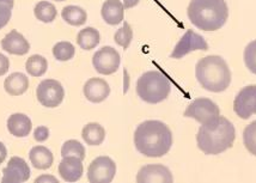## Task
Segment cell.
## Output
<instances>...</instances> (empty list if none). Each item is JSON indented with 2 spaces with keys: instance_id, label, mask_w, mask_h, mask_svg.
I'll return each instance as SVG.
<instances>
[{
  "instance_id": "obj_9",
  "label": "cell",
  "mask_w": 256,
  "mask_h": 183,
  "mask_svg": "<svg viewBox=\"0 0 256 183\" xmlns=\"http://www.w3.org/2000/svg\"><path fill=\"white\" fill-rule=\"evenodd\" d=\"M120 54L110 46L102 47L92 56V65L95 70L104 76H110L116 72L120 67Z\"/></svg>"
},
{
  "instance_id": "obj_27",
  "label": "cell",
  "mask_w": 256,
  "mask_h": 183,
  "mask_svg": "<svg viewBox=\"0 0 256 183\" xmlns=\"http://www.w3.org/2000/svg\"><path fill=\"white\" fill-rule=\"evenodd\" d=\"M62 156L67 157V156H74V157L80 158L82 160L85 158V148L82 145L78 140H67L62 148Z\"/></svg>"
},
{
  "instance_id": "obj_16",
  "label": "cell",
  "mask_w": 256,
  "mask_h": 183,
  "mask_svg": "<svg viewBox=\"0 0 256 183\" xmlns=\"http://www.w3.org/2000/svg\"><path fill=\"white\" fill-rule=\"evenodd\" d=\"M2 48L14 56H26L30 50V44L22 34L18 32L17 30H11L2 40Z\"/></svg>"
},
{
  "instance_id": "obj_3",
  "label": "cell",
  "mask_w": 256,
  "mask_h": 183,
  "mask_svg": "<svg viewBox=\"0 0 256 183\" xmlns=\"http://www.w3.org/2000/svg\"><path fill=\"white\" fill-rule=\"evenodd\" d=\"M190 23L204 32H217L228 17L225 0H192L187 10Z\"/></svg>"
},
{
  "instance_id": "obj_24",
  "label": "cell",
  "mask_w": 256,
  "mask_h": 183,
  "mask_svg": "<svg viewBox=\"0 0 256 183\" xmlns=\"http://www.w3.org/2000/svg\"><path fill=\"white\" fill-rule=\"evenodd\" d=\"M26 70L32 77H42L48 70V61L44 56L35 54L26 60Z\"/></svg>"
},
{
  "instance_id": "obj_4",
  "label": "cell",
  "mask_w": 256,
  "mask_h": 183,
  "mask_svg": "<svg viewBox=\"0 0 256 183\" xmlns=\"http://www.w3.org/2000/svg\"><path fill=\"white\" fill-rule=\"evenodd\" d=\"M195 77L201 86L211 92H223L231 83V71L226 61L219 56H208L195 66Z\"/></svg>"
},
{
  "instance_id": "obj_25",
  "label": "cell",
  "mask_w": 256,
  "mask_h": 183,
  "mask_svg": "<svg viewBox=\"0 0 256 183\" xmlns=\"http://www.w3.org/2000/svg\"><path fill=\"white\" fill-rule=\"evenodd\" d=\"M34 14L38 20L44 23H50L56 18L58 11L52 2H40L34 8Z\"/></svg>"
},
{
  "instance_id": "obj_1",
  "label": "cell",
  "mask_w": 256,
  "mask_h": 183,
  "mask_svg": "<svg viewBox=\"0 0 256 183\" xmlns=\"http://www.w3.org/2000/svg\"><path fill=\"white\" fill-rule=\"evenodd\" d=\"M134 145L136 151L145 157H163L172 146V133L164 122L144 121L134 132Z\"/></svg>"
},
{
  "instance_id": "obj_28",
  "label": "cell",
  "mask_w": 256,
  "mask_h": 183,
  "mask_svg": "<svg viewBox=\"0 0 256 183\" xmlns=\"http://www.w3.org/2000/svg\"><path fill=\"white\" fill-rule=\"evenodd\" d=\"M243 144L252 156H256V120L243 130Z\"/></svg>"
},
{
  "instance_id": "obj_20",
  "label": "cell",
  "mask_w": 256,
  "mask_h": 183,
  "mask_svg": "<svg viewBox=\"0 0 256 183\" xmlns=\"http://www.w3.org/2000/svg\"><path fill=\"white\" fill-rule=\"evenodd\" d=\"M29 158L32 166L38 170L50 169L54 160L52 151L48 150L44 146H35V148H32L30 150Z\"/></svg>"
},
{
  "instance_id": "obj_7",
  "label": "cell",
  "mask_w": 256,
  "mask_h": 183,
  "mask_svg": "<svg viewBox=\"0 0 256 183\" xmlns=\"http://www.w3.org/2000/svg\"><path fill=\"white\" fill-rule=\"evenodd\" d=\"M36 97L46 108H56L64 100L65 90L62 83L56 79H44L36 89Z\"/></svg>"
},
{
  "instance_id": "obj_6",
  "label": "cell",
  "mask_w": 256,
  "mask_h": 183,
  "mask_svg": "<svg viewBox=\"0 0 256 183\" xmlns=\"http://www.w3.org/2000/svg\"><path fill=\"white\" fill-rule=\"evenodd\" d=\"M184 115L186 118H194L202 126H210V124H214L220 116V109L217 103L213 102L212 100L201 97V98L194 100L187 106Z\"/></svg>"
},
{
  "instance_id": "obj_35",
  "label": "cell",
  "mask_w": 256,
  "mask_h": 183,
  "mask_svg": "<svg viewBox=\"0 0 256 183\" xmlns=\"http://www.w3.org/2000/svg\"><path fill=\"white\" fill-rule=\"evenodd\" d=\"M6 156H8V150H6L5 145L0 142V164L5 160Z\"/></svg>"
},
{
  "instance_id": "obj_32",
  "label": "cell",
  "mask_w": 256,
  "mask_h": 183,
  "mask_svg": "<svg viewBox=\"0 0 256 183\" xmlns=\"http://www.w3.org/2000/svg\"><path fill=\"white\" fill-rule=\"evenodd\" d=\"M34 138L38 142H46V140L50 138V130L46 126L38 127L35 130V132H34Z\"/></svg>"
},
{
  "instance_id": "obj_34",
  "label": "cell",
  "mask_w": 256,
  "mask_h": 183,
  "mask_svg": "<svg viewBox=\"0 0 256 183\" xmlns=\"http://www.w3.org/2000/svg\"><path fill=\"white\" fill-rule=\"evenodd\" d=\"M36 183L38 182H58V180L54 176H48V175H42L35 180Z\"/></svg>"
},
{
  "instance_id": "obj_30",
  "label": "cell",
  "mask_w": 256,
  "mask_h": 183,
  "mask_svg": "<svg viewBox=\"0 0 256 183\" xmlns=\"http://www.w3.org/2000/svg\"><path fill=\"white\" fill-rule=\"evenodd\" d=\"M14 0H0V29L8 26L12 16Z\"/></svg>"
},
{
  "instance_id": "obj_36",
  "label": "cell",
  "mask_w": 256,
  "mask_h": 183,
  "mask_svg": "<svg viewBox=\"0 0 256 183\" xmlns=\"http://www.w3.org/2000/svg\"><path fill=\"white\" fill-rule=\"evenodd\" d=\"M140 0H124V8H132L139 4Z\"/></svg>"
},
{
  "instance_id": "obj_37",
  "label": "cell",
  "mask_w": 256,
  "mask_h": 183,
  "mask_svg": "<svg viewBox=\"0 0 256 183\" xmlns=\"http://www.w3.org/2000/svg\"><path fill=\"white\" fill-rule=\"evenodd\" d=\"M56 2H65V0H56Z\"/></svg>"
},
{
  "instance_id": "obj_19",
  "label": "cell",
  "mask_w": 256,
  "mask_h": 183,
  "mask_svg": "<svg viewBox=\"0 0 256 183\" xmlns=\"http://www.w3.org/2000/svg\"><path fill=\"white\" fill-rule=\"evenodd\" d=\"M5 91L11 96H20L28 90L29 78L20 72H14L4 82Z\"/></svg>"
},
{
  "instance_id": "obj_13",
  "label": "cell",
  "mask_w": 256,
  "mask_h": 183,
  "mask_svg": "<svg viewBox=\"0 0 256 183\" xmlns=\"http://www.w3.org/2000/svg\"><path fill=\"white\" fill-rule=\"evenodd\" d=\"M30 178V168L20 157H12L2 170V182H26Z\"/></svg>"
},
{
  "instance_id": "obj_8",
  "label": "cell",
  "mask_w": 256,
  "mask_h": 183,
  "mask_svg": "<svg viewBox=\"0 0 256 183\" xmlns=\"http://www.w3.org/2000/svg\"><path fill=\"white\" fill-rule=\"evenodd\" d=\"M116 174V164L108 156H100L88 168V180L91 183H110Z\"/></svg>"
},
{
  "instance_id": "obj_33",
  "label": "cell",
  "mask_w": 256,
  "mask_h": 183,
  "mask_svg": "<svg viewBox=\"0 0 256 183\" xmlns=\"http://www.w3.org/2000/svg\"><path fill=\"white\" fill-rule=\"evenodd\" d=\"M8 68H10V60L4 54L0 53V77L8 73Z\"/></svg>"
},
{
  "instance_id": "obj_31",
  "label": "cell",
  "mask_w": 256,
  "mask_h": 183,
  "mask_svg": "<svg viewBox=\"0 0 256 183\" xmlns=\"http://www.w3.org/2000/svg\"><path fill=\"white\" fill-rule=\"evenodd\" d=\"M244 64L246 68L256 74V40L252 41L244 50Z\"/></svg>"
},
{
  "instance_id": "obj_22",
  "label": "cell",
  "mask_w": 256,
  "mask_h": 183,
  "mask_svg": "<svg viewBox=\"0 0 256 183\" xmlns=\"http://www.w3.org/2000/svg\"><path fill=\"white\" fill-rule=\"evenodd\" d=\"M100 32L98 30L92 28V26H88L78 32L77 35V44L82 50H91L96 48L100 44Z\"/></svg>"
},
{
  "instance_id": "obj_21",
  "label": "cell",
  "mask_w": 256,
  "mask_h": 183,
  "mask_svg": "<svg viewBox=\"0 0 256 183\" xmlns=\"http://www.w3.org/2000/svg\"><path fill=\"white\" fill-rule=\"evenodd\" d=\"M82 138L88 145L98 146L104 142L106 130L97 122H90L82 130Z\"/></svg>"
},
{
  "instance_id": "obj_14",
  "label": "cell",
  "mask_w": 256,
  "mask_h": 183,
  "mask_svg": "<svg viewBox=\"0 0 256 183\" xmlns=\"http://www.w3.org/2000/svg\"><path fill=\"white\" fill-rule=\"evenodd\" d=\"M58 170H59L60 176L64 181L77 182L83 176L84 166L80 158L74 157V156H67L60 162Z\"/></svg>"
},
{
  "instance_id": "obj_2",
  "label": "cell",
  "mask_w": 256,
  "mask_h": 183,
  "mask_svg": "<svg viewBox=\"0 0 256 183\" xmlns=\"http://www.w3.org/2000/svg\"><path fill=\"white\" fill-rule=\"evenodd\" d=\"M236 139V130L232 122L226 118L219 116L214 124L199 128L196 144L205 154H220L232 148Z\"/></svg>"
},
{
  "instance_id": "obj_18",
  "label": "cell",
  "mask_w": 256,
  "mask_h": 183,
  "mask_svg": "<svg viewBox=\"0 0 256 183\" xmlns=\"http://www.w3.org/2000/svg\"><path fill=\"white\" fill-rule=\"evenodd\" d=\"M32 124L29 116L22 112H16L12 114L8 118V130L14 136L17 138H26L32 132Z\"/></svg>"
},
{
  "instance_id": "obj_29",
  "label": "cell",
  "mask_w": 256,
  "mask_h": 183,
  "mask_svg": "<svg viewBox=\"0 0 256 183\" xmlns=\"http://www.w3.org/2000/svg\"><path fill=\"white\" fill-rule=\"evenodd\" d=\"M114 40L118 46H121V47L124 48V50H127V48L130 47V42H132L133 40V30L130 28V23H124L122 28L118 29V32H115Z\"/></svg>"
},
{
  "instance_id": "obj_5",
  "label": "cell",
  "mask_w": 256,
  "mask_h": 183,
  "mask_svg": "<svg viewBox=\"0 0 256 183\" xmlns=\"http://www.w3.org/2000/svg\"><path fill=\"white\" fill-rule=\"evenodd\" d=\"M172 84L160 71L145 72L136 82V94L144 102L157 104L169 97Z\"/></svg>"
},
{
  "instance_id": "obj_12",
  "label": "cell",
  "mask_w": 256,
  "mask_h": 183,
  "mask_svg": "<svg viewBox=\"0 0 256 183\" xmlns=\"http://www.w3.org/2000/svg\"><path fill=\"white\" fill-rule=\"evenodd\" d=\"M138 183H172V174L162 164H148L142 166L136 175Z\"/></svg>"
},
{
  "instance_id": "obj_26",
  "label": "cell",
  "mask_w": 256,
  "mask_h": 183,
  "mask_svg": "<svg viewBox=\"0 0 256 183\" xmlns=\"http://www.w3.org/2000/svg\"><path fill=\"white\" fill-rule=\"evenodd\" d=\"M76 54V48L71 42L62 41L53 47V56L59 61H68L73 59Z\"/></svg>"
},
{
  "instance_id": "obj_23",
  "label": "cell",
  "mask_w": 256,
  "mask_h": 183,
  "mask_svg": "<svg viewBox=\"0 0 256 183\" xmlns=\"http://www.w3.org/2000/svg\"><path fill=\"white\" fill-rule=\"evenodd\" d=\"M62 17L66 23L70 26H83L88 20V14L84 8H79L76 5H68L65 6L62 11Z\"/></svg>"
},
{
  "instance_id": "obj_17",
  "label": "cell",
  "mask_w": 256,
  "mask_h": 183,
  "mask_svg": "<svg viewBox=\"0 0 256 183\" xmlns=\"http://www.w3.org/2000/svg\"><path fill=\"white\" fill-rule=\"evenodd\" d=\"M103 20L109 26H118L124 20V6L120 0H106L100 10Z\"/></svg>"
},
{
  "instance_id": "obj_11",
  "label": "cell",
  "mask_w": 256,
  "mask_h": 183,
  "mask_svg": "<svg viewBox=\"0 0 256 183\" xmlns=\"http://www.w3.org/2000/svg\"><path fill=\"white\" fill-rule=\"evenodd\" d=\"M234 110L243 120L256 114V85H248L237 94L234 100Z\"/></svg>"
},
{
  "instance_id": "obj_15",
  "label": "cell",
  "mask_w": 256,
  "mask_h": 183,
  "mask_svg": "<svg viewBox=\"0 0 256 183\" xmlns=\"http://www.w3.org/2000/svg\"><path fill=\"white\" fill-rule=\"evenodd\" d=\"M84 96L92 103H100L110 94V86L102 78H91L84 85Z\"/></svg>"
},
{
  "instance_id": "obj_10",
  "label": "cell",
  "mask_w": 256,
  "mask_h": 183,
  "mask_svg": "<svg viewBox=\"0 0 256 183\" xmlns=\"http://www.w3.org/2000/svg\"><path fill=\"white\" fill-rule=\"evenodd\" d=\"M207 50H208V44H207L206 40L199 34L193 32V30H188L178 42V44L175 46L170 56L172 59H182V58L194 50L205 52Z\"/></svg>"
}]
</instances>
